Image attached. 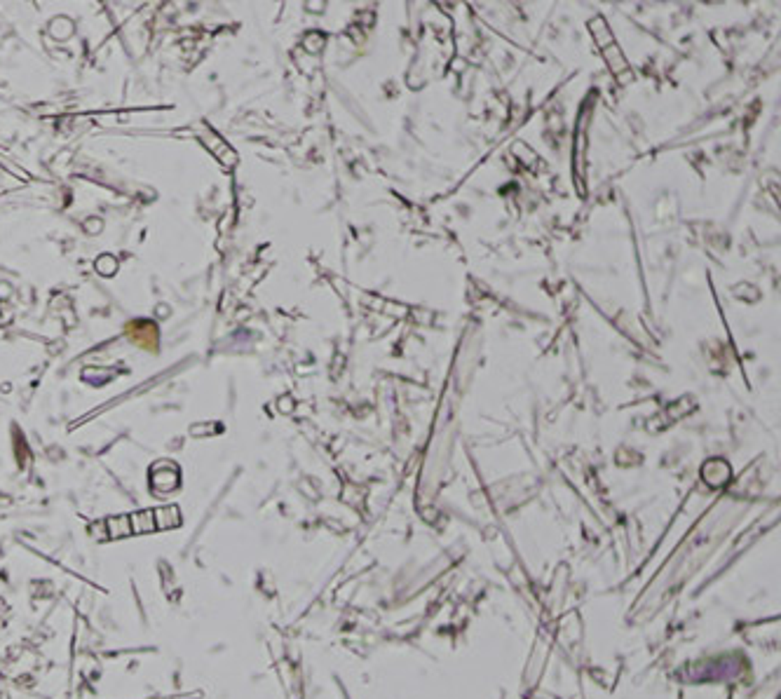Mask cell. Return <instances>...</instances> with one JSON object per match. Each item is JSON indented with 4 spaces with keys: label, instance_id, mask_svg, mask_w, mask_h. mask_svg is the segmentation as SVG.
<instances>
[{
    "label": "cell",
    "instance_id": "obj_1",
    "mask_svg": "<svg viewBox=\"0 0 781 699\" xmlns=\"http://www.w3.org/2000/svg\"><path fill=\"white\" fill-rule=\"evenodd\" d=\"M589 31H591V35H594V40H596V45H599V50L603 52V57H606V64H608V68L613 70L615 78L622 82V85H626V82L634 80V73H631L629 61H626L624 52L619 50L617 40H615V35L610 31V26L606 23V19H601V17L591 19Z\"/></svg>",
    "mask_w": 781,
    "mask_h": 699
},
{
    "label": "cell",
    "instance_id": "obj_2",
    "mask_svg": "<svg viewBox=\"0 0 781 699\" xmlns=\"http://www.w3.org/2000/svg\"><path fill=\"white\" fill-rule=\"evenodd\" d=\"M179 509L167 507V509H157L155 512V528H171V526H179Z\"/></svg>",
    "mask_w": 781,
    "mask_h": 699
}]
</instances>
